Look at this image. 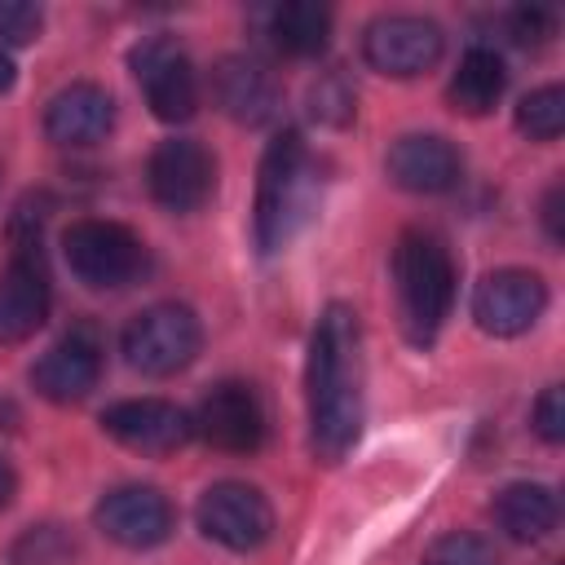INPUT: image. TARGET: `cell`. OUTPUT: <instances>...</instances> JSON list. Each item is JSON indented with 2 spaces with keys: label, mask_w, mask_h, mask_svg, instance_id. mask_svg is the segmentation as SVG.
Returning <instances> with one entry per match:
<instances>
[{
  "label": "cell",
  "mask_w": 565,
  "mask_h": 565,
  "mask_svg": "<svg viewBox=\"0 0 565 565\" xmlns=\"http://www.w3.org/2000/svg\"><path fill=\"white\" fill-rule=\"evenodd\" d=\"M309 397V446L322 463H340L366 419V362H362V322L353 305H327L305 362Z\"/></svg>",
  "instance_id": "obj_1"
},
{
  "label": "cell",
  "mask_w": 565,
  "mask_h": 565,
  "mask_svg": "<svg viewBox=\"0 0 565 565\" xmlns=\"http://www.w3.org/2000/svg\"><path fill=\"white\" fill-rule=\"evenodd\" d=\"M313 185L318 181H313V159H309L305 137L296 128L278 132L265 146L260 181H256V247L265 256L282 252L296 238V230L309 216Z\"/></svg>",
  "instance_id": "obj_2"
},
{
  "label": "cell",
  "mask_w": 565,
  "mask_h": 565,
  "mask_svg": "<svg viewBox=\"0 0 565 565\" xmlns=\"http://www.w3.org/2000/svg\"><path fill=\"white\" fill-rule=\"evenodd\" d=\"M393 287L411 344H428L455 305V260L446 243L428 230H406L393 247Z\"/></svg>",
  "instance_id": "obj_3"
},
{
  "label": "cell",
  "mask_w": 565,
  "mask_h": 565,
  "mask_svg": "<svg viewBox=\"0 0 565 565\" xmlns=\"http://www.w3.org/2000/svg\"><path fill=\"white\" fill-rule=\"evenodd\" d=\"M62 256L88 291H119L146 269V243L128 225L102 216L71 221L62 234Z\"/></svg>",
  "instance_id": "obj_4"
},
{
  "label": "cell",
  "mask_w": 565,
  "mask_h": 565,
  "mask_svg": "<svg viewBox=\"0 0 565 565\" xmlns=\"http://www.w3.org/2000/svg\"><path fill=\"white\" fill-rule=\"evenodd\" d=\"M124 358L132 371L141 375H177L194 362L199 344H203V327L194 318L190 305H177V300H163V305H150L141 309L128 327H124Z\"/></svg>",
  "instance_id": "obj_5"
},
{
  "label": "cell",
  "mask_w": 565,
  "mask_h": 565,
  "mask_svg": "<svg viewBox=\"0 0 565 565\" xmlns=\"http://www.w3.org/2000/svg\"><path fill=\"white\" fill-rule=\"evenodd\" d=\"M128 66L163 124H185L199 110V75L172 35H150L128 53Z\"/></svg>",
  "instance_id": "obj_6"
},
{
  "label": "cell",
  "mask_w": 565,
  "mask_h": 565,
  "mask_svg": "<svg viewBox=\"0 0 565 565\" xmlns=\"http://www.w3.org/2000/svg\"><path fill=\"white\" fill-rule=\"evenodd\" d=\"M446 35L433 18L419 13H384L362 31V57L371 71L393 75V79H411L424 75L441 62Z\"/></svg>",
  "instance_id": "obj_7"
},
{
  "label": "cell",
  "mask_w": 565,
  "mask_h": 565,
  "mask_svg": "<svg viewBox=\"0 0 565 565\" xmlns=\"http://www.w3.org/2000/svg\"><path fill=\"white\" fill-rule=\"evenodd\" d=\"M194 521H199V530L212 543H221L230 552H256L274 534V508L247 481H216V486H207L199 494V503H194Z\"/></svg>",
  "instance_id": "obj_8"
},
{
  "label": "cell",
  "mask_w": 565,
  "mask_h": 565,
  "mask_svg": "<svg viewBox=\"0 0 565 565\" xmlns=\"http://www.w3.org/2000/svg\"><path fill=\"white\" fill-rule=\"evenodd\" d=\"M146 185L159 207L168 212H194L216 190V159L194 137H168L154 146L146 163Z\"/></svg>",
  "instance_id": "obj_9"
},
{
  "label": "cell",
  "mask_w": 565,
  "mask_h": 565,
  "mask_svg": "<svg viewBox=\"0 0 565 565\" xmlns=\"http://www.w3.org/2000/svg\"><path fill=\"white\" fill-rule=\"evenodd\" d=\"M93 525H97L110 543H119V547H128V552H146V547L168 543L177 516H172V503H168L163 490L132 481V486H115V490H106V494L97 499Z\"/></svg>",
  "instance_id": "obj_10"
},
{
  "label": "cell",
  "mask_w": 565,
  "mask_h": 565,
  "mask_svg": "<svg viewBox=\"0 0 565 565\" xmlns=\"http://www.w3.org/2000/svg\"><path fill=\"white\" fill-rule=\"evenodd\" d=\"M547 309V282L530 269H494L472 291V318L486 335H525Z\"/></svg>",
  "instance_id": "obj_11"
},
{
  "label": "cell",
  "mask_w": 565,
  "mask_h": 565,
  "mask_svg": "<svg viewBox=\"0 0 565 565\" xmlns=\"http://www.w3.org/2000/svg\"><path fill=\"white\" fill-rule=\"evenodd\" d=\"M49 269L40 256V238H22L0 274V344L31 340L49 318Z\"/></svg>",
  "instance_id": "obj_12"
},
{
  "label": "cell",
  "mask_w": 565,
  "mask_h": 565,
  "mask_svg": "<svg viewBox=\"0 0 565 565\" xmlns=\"http://www.w3.org/2000/svg\"><path fill=\"white\" fill-rule=\"evenodd\" d=\"M194 433L225 455H252L265 441V411L252 384L243 380H221L212 393H203L194 411Z\"/></svg>",
  "instance_id": "obj_13"
},
{
  "label": "cell",
  "mask_w": 565,
  "mask_h": 565,
  "mask_svg": "<svg viewBox=\"0 0 565 565\" xmlns=\"http://www.w3.org/2000/svg\"><path fill=\"white\" fill-rule=\"evenodd\" d=\"M102 428L137 455H172L194 437V419L163 397H124L102 411Z\"/></svg>",
  "instance_id": "obj_14"
},
{
  "label": "cell",
  "mask_w": 565,
  "mask_h": 565,
  "mask_svg": "<svg viewBox=\"0 0 565 565\" xmlns=\"http://www.w3.org/2000/svg\"><path fill=\"white\" fill-rule=\"evenodd\" d=\"M102 380V344L88 331H71L62 335L49 353H40V362L31 366V384L44 402L71 406L84 402Z\"/></svg>",
  "instance_id": "obj_15"
},
{
  "label": "cell",
  "mask_w": 565,
  "mask_h": 565,
  "mask_svg": "<svg viewBox=\"0 0 565 565\" xmlns=\"http://www.w3.org/2000/svg\"><path fill=\"white\" fill-rule=\"evenodd\" d=\"M110 128H115V97L102 84H88V79L66 84L44 106V132L57 146L84 150V146L106 141Z\"/></svg>",
  "instance_id": "obj_16"
},
{
  "label": "cell",
  "mask_w": 565,
  "mask_h": 565,
  "mask_svg": "<svg viewBox=\"0 0 565 565\" xmlns=\"http://www.w3.org/2000/svg\"><path fill=\"white\" fill-rule=\"evenodd\" d=\"M384 168H388L393 185H402L411 194H446L459 185L463 159L441 132H406L388 146Z\"/></svg>",
  "instance_id": "obj_17"
},
{
  "label": "cell",
  "mask_w": 565,
  "mask_h": 565,
  "mask_svg": "<svg viewBox=\"0 0 565 565\" xmlns=\"http://www.w3.org/2000/svg\"><path fill=\"white\" fill-rule=\"evenodd\" d=\"M212 93H216V106L234 119V124H247V128H260L278 115V79L265 62L247 57V53H230L216 62L212 71Z\"/></svg>",
  "instance_id": "obj_18"
},
{
  "label": "cell",
  "mask_w": 565,
  "mask_h": 565,
  "mask_svg": "<svg viewBox=\"0 0 565 565\" xmlns=\"http://www.w3.org/2000/svg\"><path fill=\"white\" fill-rule=\"evenodd\" d=\"M561 503L543 481H512L494 494V521L516 543H539L556 530Z\"/></svg>",
  "instance_id": "obj_19"
},
{
  "label": "cell",
  "mask_w": 565,
  "mask_h": 565,
  "mask_svg": "<svg viewBox=\"0 0 565 565\" xmlns=\"http://www.w3.org/2000/svg\"><path fill=\"white\" fill-rule=\"evenodd\" d=\"M503 84H508L503 57H499L494 49H481V44H477V49H468V53L459 57L446 97H450V106H455L459 115H486V110L503 97Z\"/></svg>",
  "instance_id": "obj_20"
},
{
  "label": "cell",
  "mask_w": 565,
  "mask_h": 565,
  "mask_svg": "<svg viewBox=\"0 0 565 565\" xmlns=\"http://www.w3.org/2000/svg\"><path fill=\"white\" fill-rule=\"evenodd\" d=\"M269 40L287 57H313L331 40V9L313 0H291L269 13Z\"/></svg>",
  "instance_id": "obj_21"
},
{
  "label": "cell",
  "mask_w": 565,
  "mask_h": 565,
  "mask_svg": "<svg viewBox=\"0 0 565 565\" xmlns=\"http://www.w3.org/2000/svg\"><path fill=\"white\" fill-rule=\"evenodd\" d=\"M516 128L530 141H556L565 132V88L561 84H543V88L525 93L521 106H516Z\"/></svg>",
  "instance_id": "obj_22"
},
{
  "label": "cell",
  "mask_w": 565,
  "mask_h": 565,
  "mask_svg": "<svg viewBox=\"0 0 565 565\" xmlns=\"http://www.w3.org/2000/svg\"><path fill=\"white\" fill-rule=\"evenodd\" d=\"M71 556H75V543H71V534L62 525H31L9 547L13 565H66Z\"/></svg>",
  "instance_id": "obj_23"
},
{
  "label": "cell",
  "mask_w": 565,
  "mask_h": 565,
  "mask_svg": "<svg viewBox=\"0 0 565 565\" xmlns=\"http://www.w3.org/2000/svg\"><path fill=\"white\" fill-rule=\"evenodd\" d=\"M353 110H358V93L349 88V79L340 71H327V75L313 79V88H309V115L318 124L344 128L353 119Z\"/></svg>",
  "instance_id": "obj_24"
},
{
  "label": "cell",
  "mask_w": 565,
  "mask_h": 565,
  "mask_svg": "<svg viewBox=\"0 0 565 565\" xmlns=\"http://www.w3.org/2000/svg\"><path fill=\"white\" fill-rule=\"evenodd\" d=\"M424 565H499V561H494V547L486 539H477L468 530H450L428 547Z\"/></svg>",
  "instance_id": "obj_25"
},
{
  "label": "cell",
  "mask_w": 565,
  "mask_h": 565,
  "mask_svg": "<svg viewBox=\"0 0 565 565\" xmlns=\"http://www.w3.org/2000/svg\"><path fill=\"white\" fill-rule=\"evenodd\" d=\"M40 31H44V13H40V4L0 0V44H35Z\"/></svg>",
  "instance_id": "obj_26"
},
{
  "label": "cell",
  "mask_w": 565,
  "mask_h": 565,
  "mask_svg": "<svg viewBox=\"0 0 565 565\" xmlns=\"http://www.w3.org/2000/svg\"><path fill=\"white\" fill-rule=\"evenodd\" d=\"M534 433L543 441H565V388L561 384H547L534 402Z\"/></svg>",
  "instance_id": "obj_27"
},
{
  "label": "cell",
  "mask_w": 565,
  "mask_h": 565,
  "mask_svg": "<svg viewBox=\"0 0 565 565\" xmlns=\"http://www.w3.org/2000/svg\"><path fill=\"white\" fill-rule=\"evenodd\" d=\"M508 22H512V40L516 44H543V40L556 35V18L547 9H516Z\"/></svg>",
  "instance_id": "obj_28"
},
{
  "label": "cell",
  "mask_w": 565,
  "mask_h": 565,
  "mask_svg": "<svg viewBox=\"0 0 565 565\" xmlns=\"http://www.w3.org/2000/svg\"><path fill=\"white\" fill-rule=\"evenodd\" d=\"M543 225L552 243H565V181H552L543 194Z\"/></svg>",
  "instance_id": "obj_29"
},
{
  "label": "cell",
  "mask_w": 565,
  "mask_h": 565,
  "mask_svg": "<svg viewBox=\"0 0 565 565\" xmlns=\"http://www.w3.org/2000/svg\"><path fill=\"white\" fill-rule=\"evenodd\" d=\"M13 494H18V477H13V468L0 459V512L13 503Z\"/></svg>",
  "instance_id": "obj_30"
},
{
  "label": "cell",
  "mask_w": 565,
  "mask_h": 565,
  "mask_svg": "<svg viewBox=\"0 0 565 565\" xmlns=\"http://www.w3.org/2000/svg\"><path fill=\"white\" fill-rule=\"evenodd\" d=\"M13 79H18V71H13L9 53H0V93H9V88H13Z\"/></svg>",
  "instance_id": "obj_31"
}]
</instances>
